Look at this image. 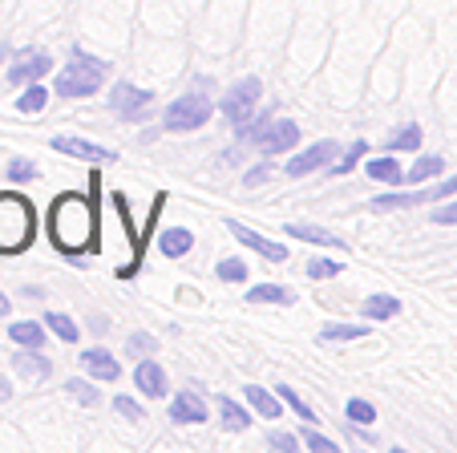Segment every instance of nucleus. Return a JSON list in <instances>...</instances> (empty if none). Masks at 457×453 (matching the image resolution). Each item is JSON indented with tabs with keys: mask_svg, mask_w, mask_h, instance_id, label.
Segmentation results:
<instances>
[{
	"mask_svg": "<svg viewBox=\"0 0 457 453\" xmlns=\"http://www.w3.org/2000/svg\"><path fill=\"white\" fill-rule=\"evenodd\" d=\"M53 150H57V155H70V158H81V163H113V150L110 146H97V142H89V138H78V134H57L53 138Z\"/></svg>",
	"mask_w": 457,
	"mask_h": 453,
	"instance_id": "obj_11",
	"label": "nucleus"
},
{
	"mask_svg": "<svg viewBox=\"0 0 457 453\" xmlns=\"http://www.w3.org/2000/svg\"><path fill=\"white\" fill-rule=\"evenodd\" d=\"M421 203H425L421 190H388V195H377V198H372L369 206L385 214V211H413V206H421Z\"/></svg>",
	"mask_w": 457,
	"mask_h": 453,
	"instance_id": "obj_24",
	"label": "nucleus"
},
{
	"mask_svg": "<svg viewBox=\"0 0 457 453\" xmlns=\"http://www.w3.org/2000/svg\"><path fill=\"white\" fill-rule=\"evenodd\" d=\"M37 163L33 158H25V155H17V158H9V166H4V179L12 182V187H25V182H33L37 179Z\"/></svg>",
	"mask_w": 457,
	"mask_h": 453,
	"instance_id": "obj_33",
	"label": "nucleus"
},
{
	"mask_svg": "<svg viewBox=\"0 0 457 453\" xmlns=\"http://www.w3.org/2000/svg\"><path fill=\"white\" fill-rule=\"evenodd\" d=\"M65 393H70L78 405H86V409H94V405L102 401V393H97V385H94V376H89V381H81V376H70V381H65Z\"/></svg>",
	"mask_w": 457,
	"mask_h": 453,
	"instance_id": "obj_31",
	"label": "nucleus"
},
{
	"mask_svg": "<svg viewBox=\"0 0 457 453\" xmlns=\"http://www.w3.org/2000/svg\"><path fill=\"white\" fill-rule=\"evenodd\" d=\"M105 81H110V61L94 57V53H86V49H73L70 61L61 65L57 81H53V94L73 97V102H86V97L102 94Z\"/></svg>",
	"mask_w": 457,
	"mask_h": 453,
	"instance_id": "obj_2",
	"label": "nucleus"
},
{
	"mask_svg": "<svg viewBox=\"0 0 457 453\" xmlns=\"http://www.w3.org/2000/svg\"><path fill=\"white\" fill-rule=\"evenodd\" d=\"M361 316L372 320V324H385V320L401 316V299L397 296H388V291H377V296L361 299Z\"/></svg>",
	"mask_w": 457,
	"mask_h": 453,
	"instance_id": "obj_22",
	"label": "nucleus"
},
{
	"mask_svg": "<svg viewBox=\"0 0 457 453\" xmlns=\"http://www.w3.org/2000/svg\"><path fill=\"white\" fill-rule=\"evenodd\" d=\"M166 417H170L174 425H203L211 413H207V401H203L195 389H182V393L170 397V409H166Z\"/></svg>",
	"mask_w": 457,
	"mask_h": 453,
	"instance_id": "obj_13",
	"label": "nucleus"
},
{
	"mask_svg": "<svg viewBox=\"0 0 457 453\" xmlns=\"http://www.w3.org/2000/svg\"><path fill=\"white\" fill-rule=\"evenodd\" d=\"M247 304H276V308H292L295 291L287 283H251L247 288Z\"/></svg>",
	"mask_w": 457,
	"mask_h": 453,
	"instance_id": "obj_21",
	"label": "nucleus"
},
{
	"mask_svg": "<svg viewBox=\"0 0 457 453\" xmlns=\"http://www.w3.org/2000/svg\"><path fill=\"white\" fill-rule=\"evenodd\" d=\"M9 397H12V385L4 381V376H0V401H9Z\"/></svg>",
	"mask_w": 457,
	"mask_h": 453,
	"instance_id": "obj_45",
	"label": "nucleus"
},
{
	"mask_svg": "<svg viewBox=\"0 0 457 453\" xmlns=\"http://www.w3.org/2000/svg\"><path fill=\"white\" fill-rule=\"evenodd\" d=\"M437 227H457V198H449L445 206H433V214H429Z\"/></svg>",
	"mask_w": 457,
	"mask_h": 453,
	"instance_id": "obj_43",
	"label": "nucleus"
},
{
	"mask_svg": "<svg viewBox=\"0 0 457 453\" xmlns=\"http://www.w3.org/2000/svg\"><path fill=\"white\" fill-rule=\"evenodd\" d=\"M110 203H113V211H118V219H121V231H126V239H129V264H121L118 267V280H134L138 275V267H142V251H146V235L134 227V219H129V198L121 195V190H113L110 195Z\"/></svg>",
	"mask_w": 457,
	"mask_h": 453,
	"instance_id": "obj_7",
	"label": "nucleus"
},
{
	"mask_svg": "<svg viewBox=\"0 0 457 453\" xmlns=\"http://www.w3.org/2000/svg\"><path fill=\"white\" fill-rule=\"evenodd\" d=\"M345 417L353 421L356 429H369L372 421H377V409H372V401H364V397H353V401L345 405Z\"/></svg>",
	"mask_w": 457,
	"mask_h": 453,
	"instance_id": "obj_35",
	"label": "nucleus"
},
{
	"mask_svg": "<svg viewBox=\"0 0 457 453\" xmlns=\"http://www.w3.org/2000/svg\"><path fill=\"white\" fill-rule=\"evenodd\" d=\"M134 389H138L142 397H150V401H162L166 389H170V381H166V368L158 365V360H138L134 365Z\"/></svg>",
	"mask_w": 457,
	"mask_h": 453,
	"instance_id": "obj_14",
	"label": "nucleus"
},
{
	"mask_svg": "<svg viewBox=\"0 0 457 453\" xmlns=\"http://www.w3.org/2000/svg\"><path fill=\"white\" fill-rule=\"evenodd\" d=\"M105 105H110V113L121 122H146L150 105H154V89H142V86H134V81H118V86H110V94H105Z\"/></svg>",
	"mask_w": 457,
	"mask_h": 453,
	"instance_id": "obj_6",
	"label": "nucleus"
},
{
	"mask_svg": "<svg viewBox=\"0 0 457 453\" xmlns=\"http://www.w3.org/2000/svg\"><path fill=\"white\" fill-rule=\"evenodd\" d=\"M97 195H102V179H89V195L70 190V195H57L49 206V239L61 256H81L97 243Z\"/></svg>",
	"mask_w": 457,
	"mask_h": 453,
	"instance_id": "obj_1",
	"label": "nucleus"
},
{
	"mask_svg": "<svg viewBox=\"0 0 457 453\" xmlns=\"http://www.w3.org/2000/svg\"><path fill=\"white\" fill-rule=\"evenodd\" d=\"M243 397H247V405H251V413H259V417H268V421H276V417H284V397L276 393V389H263V385H247L243 389Z\"/></svg>",
	"mask_w": 457,
	"mask_h": 453,
	"instance_id": "obj_18",
	"label": "nucleus"
},
{
	"mask_svg": "<svg viewBox=\"0 0 457 453\" xmlns=\"http://www.w3.org/2000/svg\"><path fill=\"white\" fill-rule=\"evenodd\" d=\"M45 328H49L57 340H65V344H78V340H81L78 320L65 316V312H45Z\"/></svg>",
	"mask_w": 457,
	"mask_h": 453,
	"instance_id": "obj_28",
	"label": "nucleus"
},
{
	"mask_svg": "<svg viewBox=\"0 0 457 453\" xmlns=\"http://www.w3.org/2000/svg\"><path fill=\"white\" fill-rule=\"evenodd\" d=\"M295 142H300V126H295L292 118H271L268 126L255 134V146L259 155H287V150H295Z\"/></svg>",
	"mask_w": 457,
	"mask_h": 453,
	"instance_id": "obj_9",
	"label": "nucleus"
},
{
	"mask_svg": "<svg viewBox=\"0 0 457 453\" xmlns=\"http://www.w3.org/2000/svg\"><path fill=\"white\" fill-rule=\"evenodd\" d=\"M126 352H129V357H150V352H158V340L150 332H129Z\"/></svg>",
	"mask_w": 457,
	"mask_h": 453,
	"instance_id": "obj_39",
	"label": "nucleus"
},
{
	"mask_svg": "<svg viewBox=\"0 0 457 453\" xmlns=\"http://www.w3.org/2000/svg\"><path fill=\"white\" fill-rule=\"evenodd\" d=\"M9 312H12V304H9V296L0 291V316H9Z\"/></svg>",
	"mask_w": 457,
	"mask_h": 453,
	"instance_id": "obj_46",
	"label": "nucleus"
},
{
	"mask_svg": "<svg viewBox=\"0 0 457 453\" xmlns=\"http://www.w3.org/2000/svg\"><path fill=\"white\" fill-rule=\"evenodd\" d=\"M113 409H118V417H126V421H142V417H146V409H142L134 397H113Z\"/></svg>",
	"mask_w": 457,
	"mask_h": 453,
	"instance_id": "obj_41",
	"label": "nucleus"
},
{
	"mask_svg": "<svg viewBox=\"0 0 457 453\" xmlns=\"http://www.w3.org/2000/svg\"><path fill=\"white\" fill-rule=\"evenodd\" d=\"M337 155H340V146L332 142V138H320V142H312L308 150H300V155H292L284 163V171L292 174V179H308V174H316L320 166H328V163H337Z\"/></svg>",
	"mask_w": 457,
	"mask_h": 453,
	"instance_id": "obj_8",
	"label": "nucleus"
},
{
	"mask_svg": "<svg viewBox=\"0 0 457 453\" xmlns=\"http://www.w3.org/2000/svg\"><path fill=\"white\" fill-rule=\"evenodd\" d=\"M45 73H53V57L45 49H21L17 57H12V65H9V86H17V89H25L29 81H41Z\"/></svg>",
	"mask_w": 457,
	"mask_h": 453,
	"instance_id": "obj_10",
	"label": "nucleus"
},
{
	"mask_svg": "<svg viewBox=\"0 0 457 453\" xmlns=\"http://www.w3.org/2000/svg\"><path fill=\"white\" fill-rule=\"evenodd\" d=\"M12 373L33 381V385H45L53 376V360L41 348H21V352H12Z\"/></svg>",
	"mask_w": 457,
	"mask_h": 453,
	"instance_id": "obj_15",
	"label": "nucleus"
},
{
	"mask_svg": "<svg viewBox=\"0 0 457 453\" xmlns=\"http://www.w3.org/2000/svg\"><path fill=\"white\" fill-rule=\"evenodd\" d=\"M263 102V81L259 78H243L219 97V113H223L231 126H243V122L255 118V105Z\"/></svg>",
	"mask_w": 457,
	"mask_h": 453,
	"instance_id": "obj_5",
	"label": "nucleus"
},
{
	"mask_svg": "<svg viewBox=\"0 0 457 453\" xmlns=\"http://www.w3.org/2000/svg\"><path fill=\"white\" fill-rule=\"evenodd\" d=\"M81 368H86L94 381H121V365L110 348H81Z\"/></svg>",
	"mask_w": 457,
	"mask_h": 453,
	"instance_id": "obj_16",
	"label": "nucleus"
},
{
	"mask_svg": "<svg viewBox=\"0 0 457 453\" xmlns=\"http://www.w3.org/2000/svg\"><path fill=\"white\" fill-rule=\"evenodd\" d=\"M364 174H369L372 182H380V187H401V182H405V171H401V163H397L393 150L369 158V163H364Z\"/></svg>",
	"mask_w": 457,
	"mask_h": 453,
	"instance_id": "obj_19",
	"label": "nucleus"
},
{
	"mask_svg": "<svg viewBox=\"0 0 457 453\" xmlns=\"http://www.w3.org/2000/svg\"><path fill=\"white\" fill-rule=\"evenodd\" d=\"M300 441H303V449H312V453H337V449H340V445L332 441L328 433H320L316 425H312V429H303V433H300Z\"/></svg>",
	"mask_w": 457,
	"mask_h": 453,
	"instance_id": "obj_38",
	"label": "nucleus"
},
{
	"mask_svg": "<svg viewBox=\"0 0 457 453\" xmlns=\"http://www.w3.org/2000/svg\"><path fill=\"white\" fill-rule=\"evenodd\" d=\"M445 171V158L441 155H417V163L405 171V182H425V179H437Z\"/></svg>",
	"mask_w": 457,
	"mask_h": 453,
	"instance_id": "obj_30",
	"label": "nucleus"
},
{
	"mask_svg": "<svg viewBox=\"0 0 457 453\" xmlns=\"http://www.w3.org/2000/svg\"><path fill=\"white\" fill-rule=\"evenodd\" d=\"M287 235L300 243H316V247H328V251H348V243L340 239L337 231L328 227H316V222H287Z\"/></svg>",
	"mask_w": 457,
	"mask_h": 453,
	"instance_id": "obj_17",
	"label": "nucleus"
},
{
	"mask_svg": "<svg viewBox=\"0 0 457 453\" xmlns=\"http://www.w3.org/2000/svg\"><path fill=\"white\" fill-rule=\"evenodd\" d=\"M268 179H271V166L259 163V166H251V171L243 174V187H259V182H268Z\"/></svg>",
	"mask_w": 457,
	"mask_h": 453,
	"instance_id": "obj_44",
	"label": "nucleus"
},
{
	"mask_svg": "<svg viewBox=\"0 0 457 453\" xmlns=\"http://www.w3.org/2000/svg\"><path fill=\"white\" fill-rule=\"evenodd\" d=\"M421 195H425V203H441V198H457V174H449V179H441L437 187H425Z\"/></svg>",
	"mask_w": 457,
	"mask_h": 453,
	"instance_id": "obj_40",
	"label": "nucleus"
},
{
	"mask_svg": "<svg viewBox=\"0 0 457 453\" xmlns=\"http://www.w3.org/2000/svg\"><path fill=\"white\" fill-rule=\"evenodd\" d=\"M45 336H49V328L37 320H12L9 324V340L21 348H45Z\"/></svg>",
	"mask_w": 457,
	"mask_h": 453,
	"instance_id": "obj_25",
	"label": "nucleus"
},
{
	"mask_svg": "<svg viewBox=\"0 0 457 453\" xmlns=\"http://www.w3.org/2000/svg\"><path fill=\"white\" fill-rule=\"evenodd\" d=\"M364 155H369V142H364V138H356V142L348 146V150H340V158L332 163V174H348V171H356V163H361Z\"/></svg>",
	"mask_w": 457,
	"mask_h": 453,
	"instance_id": "obj_34",
	"label": "nucleus"
},
{
	"mask_svg": "<svg viewBox=\"0 0 457 453\" xmlns=\"http://www.w3.org/2000/svg\"><path fill=\"white\" fill-rule=\"evenodd\" d=\"M215 275L223 283H247V264H243L239 256H227V259H219L215 264Z\"/></svg>",
	"mask_w": 457,
	"mask_h": 453,
	"instance_id": "obj_36",
	"label": "nucleus"
},
{
	"mask_svg": "<svg viewBox=\"0 0 457 453\" xmlns=\"http://www.w3.org/2000/svg\"><path fill=\"white\" fill-rule=\"evenodd\" d=\"M37 235V206L21 190L0 195V256H21L29 251Z\"/></svg>",
	"mask_w": 457,
	"mask_h": 453,
	"instance_id": "obj_3",
	"label": "nucleus"
},
{
	"mask_svg": "<svg viewBox=\"0 0 457 453\" xmlns=\"http://www.w3.org/2000/svg\"><path fill=\"white\" fill-rule=\"evenodd\" d=\"M276 393L284 397V405H287V409H292V413H295V417H300V421H308V425H316V421H320V413L312 409V405L303 401V397L295 393L292 385H276Z\"/></svg>",
	"mask_w": 457,
	"mask_h": 453,
	"instance_id": "obj_32",
	"label": "nucleus"
},
{
	"mask_svg": "<svg viewBox=\"0 0 457 453\" xmlns=\"http://www.w3.org/2000/svg\"><path fill=\"white\" fill-rule=\"evenodd\" d=\"M227 231H231L235 239L243 243V247L259 251V256L268 259V264H287V247H284V243H276V239H268V235L251 231V227H243L239 219H227Z\"/></svg>",
	"mask_w": 457,
	"mask_h": 453,
	"instance_id": "obj_12",
	"label": "nucleus"
},
{
	"mask_svg": "<svg viewBox=\"0 0 457 453\" xmlns=\"http://www.w3.org/2000/svg\"><path fill=\"white\" fill-rule=\"evenodd\" d=\"M53 89L41 86V81H29L25 89H21V97L12 105H17V113H45V105H49Z\"/></svg>",
	"mask_w": 457,
	"mask_h": 453,
	"instance_id": "obj_26",
	"label": "nucleus"
},
{
	"mask_svg": "<svg viewBox=\"0 0 457 453\" xmlns=\"http://www.w3.org/2000/svg\"><path fill=\"white\" fill-rule=\"evenodd\" d=\"M369 324H324L320 328V344H348V340H364Z\"/></svg>",
	"mask_w": 457,
	"mask_h": 453,
	"instance_id": "obj_29",
	"label": "nucleus"
},
{
	"mask_svg": "<svg viewBox=\"0 0 457 453\" xmlns=\"http://www.w3.org/2000/svg\"><path fill=\"white\" fill-rule=\"evenodd\" d=\"M158 251H162V259H182L195 251V235L187 227H166V231H158Z\"/></svg>",
	"mask_w": 457,
	"mask_h": 453,
	"instance_id": "obj_23",
	"label": "nucleus"
},
{
	"mask_svg": "<svg viewBox=\"0 0 457 453\" xmlns=\"http://www.w3.org/2000/svg\"><path fill=\"white\" fill-rule=\"evenodd\" d=\"M388 150H393V155H413V150H421V122H405L397 134H388Z\"/></svg>",
	"mask_w": 457,
	"mask_h": 453,
	"instance_id": "obj_27",
	"label": "nucleus"
},
{
	"mask_svg": "<svg viewBox=\"0 0 457 453\" xmlns=\"http://www.w3.org/2000/svg\"><path fill=\"white\" fill-rule=\"evenodd\" d=\"M340 272H345V264H340V259H328V256L308 259V280H337Z\"/></svg>",
	"mask_w": 457,
	"mask_h": 453,
	"instance_id": "obj_37",
	"label": "nucleus"
},
{
	"mask_svg": "<svg viewBox=\"0 0 457 453\" xmlns=\"http://www.w3.org/2000/svg\"><path fill=\"white\" fill-rule=\"evenodd\" d=\"M211 81H195V89H187L182 97H174L162 113V130L166 134H195L215 118V102L207 97Z\"/></svg>",
	"mask_w": 457,
	"mask_h": 453,
	"instance_id": "obj_4",
	"label": "nucleus"
},
{
	"mask_svg": "<svg viewBox=\"0 0 457 453\" xmlns=\"http://www.w3.org/2000/svg\"><path fill=\"white\" fill-rule=\"evenodd\" d=\"M251 421H255V417H251L247 405H239L235 397H227V393L219 397V425H223L227 433H247Z\"/></svg>",
	"mask_w": 457,
	"mask_h": 453,
	"instance_id": "obj_20",
	"label": "nucleus"
},
{
	"mask_svg": "<svg viewBox=\"0 0 457 453\" xmlns=\"http://www.w3.org/2000/svg\"><path fill=\"white\" fill-rule=\"evenodd\" d=\"M0 65H4V53H0Z\"/></svg>",
	"mask_w": 457,
	"mask_h": 453,
	"instance_id": "obj_47",
	"label": "nucleus"
},
{
	"mask_svg": "<svg viewBox=\"0 0 457 453\" xmlns=\"http://www.w3.org/2000/svg\"><path fill=\"white\" fill-rule=\"evenodd\" d=\"M268 445H271L276 453H295V449H303V441H300L295 433H271Z\"/></svg>",
	"mask_w": 457,
	"mask_h": 453,
	"instance_id": "obj_42",
	"label": "nucleus"
}]
</instances>
